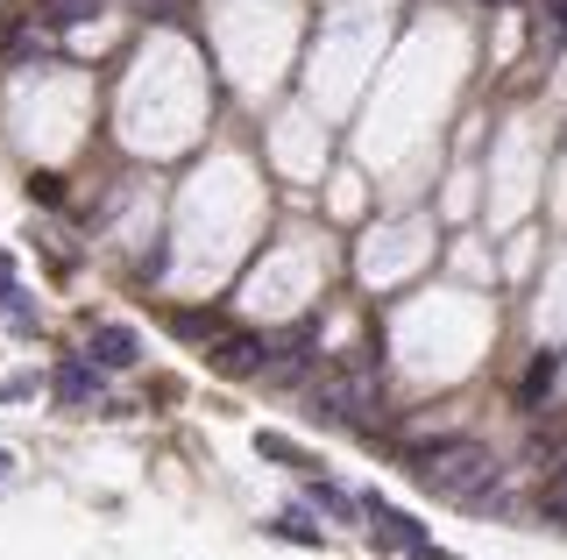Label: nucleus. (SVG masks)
Segmentation results:
<instances>
[{
    "instance_id": "20e7f679",
    "label": "nucleus",
    "mask_w": 567,
    "mask_h": 560,
    "mask_svg": "<svg viewBox=\"0 0 567 560\" xmlns=\"http://www.w3.org/2000/svg\"><path fill=\"white\" fill-rule=\"evenodd\" d=\"M262 355H270V348H262L256 334H220V348H213V370H220V376H256Z\"/></svg>"
},
{
    "instance_id": "f257e3e1",
    "label": "nucleus",
    "mask_w": 567,
    "mask_h": 560,
    "mask_svg": "<svg viewBox=\"0 0 567 560\" xmlns=\"http://www.w3.org/2000/svg\"><path fill=\"white\" fill-rule=\"evenodd\" d=\"M412 476L433 489V497H447V504H468V511H504V462H496L483 440H468V433L412 447Z\"/></svg>"
},
{
    "instance_id": "423d86ee",
    "label": "nucleus",
    "mask_w": 567,
    "mask_h": 560,
    "mask_svg": "<svg viewBox=\"0 0 567 560\" xmlns=\"http://www.w3.org/2000/svg\"><path fill=\"white\" fill-rule=\"evenodd\" d=\"M560 370H567L560 355H539V362H532V370H525V383H518V405H525V412H539V397H554Z\"/></svg>"
},
{
    "instance_id": "9d476101",
    "label": "nucleus",
    "mask_w": 567,
    "mask_h": 560,
    "mask_svg": "<svg viewBox=\"0 0 567 560\" xmlns=\"http://www.w3.org/2000/svg\"><path fill=\"white\" fill-rule=\"evenodd\" d=\"M150 14H164V22H177V14H192V0H142Z\"/></svg>"
},
{
    "instance_id": "1a4fd4ad",
    "label": "nucleus",
    "mask_w": 567,
    "mask_h": 560,
    "mask_svg": "<svg viewBox=\"0 0 567 560\" xmlns=\"http://www.w3.org/2000/svg\"><path fill=\"white\" fill-rule=\"evenodd\" d=\"M284 539H298V547H319V532H312L306 518H284Z\"/></svg>"
},
{
    "instance_id": "f03ea898",
    "label": "nucleus",
    "mask_w": 567,
    "mask_h": 560,
    "mask_svg": "<svg viewBox=\"0 0 567 560\" xmlns=\"http://www.w3.org/2000/svg\"><path fill=\"white\" fill-rule=\"evenodd\" d=\"M306 405H312V418H333V426H369L383 405L377 362H333V370H319L306 383Z\"/></svg>"
},
{
    "instance_id": "0eeeda50",
    "label": "nucleus",
    "mask_w": 567,
    "mask_h": 560,
    "mask_svg": "<svg viewBox=\"0 0 567 560\" xmlns=\"http://www.w3.org/2000/svg\"><path fill=\"white\" fill-rule=\"evenodd\" d=\"M35 14H43L50 29H79V22L100 14V0H35Z\"/></svg>"
},
{
    "instance_id": "f8f14e48",
    "label": "nucleus",
    "mask_w": 567,
    "mask_h": 560,
    "mask_svg": "<svg viewBox=\"0 0 567 560\" xmlns=\"http://www.w3.org/2000/svg\"><path fill=\"white\" fill-rule=\"evenodd\" d=\"M539 14H546V22H554L560 37H567V0H539Z\"/></svg>"
},
{
    "instance_id": "7ed1b4c3",
    "label": "nucleus",
    "mask_w": 567,
    "mask_h": 560,
    "mask_svg": "<svg viewBox=\"0 0 567 560\" xmlns=\"http://www.w3.org/2000/svg\"><path fill=\"white\" fill-rule=\"evenodd\" d=\"M135 362H142V341H135V326H121V320L93 326V370H135Z\"/></svg>"
},
{
    "instance_id": "39448f33",
    "label": "nucleus",
    "mask_w": 567,
    "mask_h": 560,
    "mask_svg": "<svg viewBox=\"0 0 567 560\" xmlns=\"http://www.w3.org/2000/svg\"><path fill=\"white\" fill-rule=\"evenodd\" d=\"M93 397H100V370H93V362H64V370H58V405L85 412Z\"/></svg>"
},
{
    "instance_id": "ddd939ff",
    "label": "nucleus",
    "mask_w": 567,
    "mask_h": 560,
    "mask_svg": "<svg viewBox=\"0 0 567 560\" xmlns=\"http://www.w3.org/2000/svg\"><path fill=\"white\" fill-rule=\"evenodd\" d=\"M0 476H8V454H0Z\"/></svg>"
},
{
    "instance_id": "9b49d317",
    "label": "nucleus",
    "mask_w": 567,
    "mask_h": 560,
    "mask_svg": "<svg viewBox=\"0 0 567 560\" xmlns=\"http://www.w3.org/2000/svg\"><path fill=\"white\" fill-rule=\"evenodd\" d=\"M29 191H35V199H50V206H58V199H64V185H58V178H50V170H43V178H29Z\"/></svg>"
},
{
    "instance_id": "6e6552de",
    "label": "nucleus",
    "mask_w": 567,
    "mask_h": 560,
    "mask_svg": "<svg viewBox=\"0 0 567 560\" xmlns=\"http://www.w3.org/2000/svg\"><path fill=\"white\" fill-rule=\"evenodd\" d=\"M256 447H262V454H270V462H291V468H312V462H306V454H298L291 440H284V433H262V440H256Z\"/></svg>"
}]
</instances>
